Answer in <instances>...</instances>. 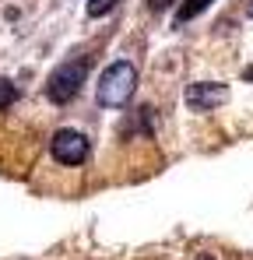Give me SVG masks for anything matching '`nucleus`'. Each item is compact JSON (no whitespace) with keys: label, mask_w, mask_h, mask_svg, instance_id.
I'll return each instance as SVG.
<instances>
[{"label":"nucleus","mask_w":253,"mask_h":260,"mask_svg":"<svg viewBox=\"0 0 253 260\" xmlns=\"http://www.w3.org/2000/svg\"><path fill=\"white\" fill-rule=\"evenodd\" d=\"M134 88H137V67L130 60H116L99 78V95L95 99H99L102 109H123L134 99Z\"/></svg>","instance_id":"nucleus-1"},{"label":"nucleus","mask_w":253,"mask_h":260,"mask_svg":"<svg viewBox=\"0 0 253 260\" xmlns=\"http://www.w3.org/2000/svg\"><path fill=\"white\" fill-rule=\"evenodd\" d=\"M88 67H91V60H88V56H84V60H71V63H64V67L49 78V85H46V99H49V102H56V106H67V102L81 91Z\"/></svg>","instance_id":"nucleus-2"},{"label":"nucleus","mask_w":253,"mask_h":260,"mask_svg":"<svg viewBox=\"0 0 253 260\" xmlns=\"http://www.w3.org/2000/svg\"><path fill=\"white\" fill-rule=\"evenodd\" d=\"M88 151H91V144H88V137H84L81 130L64 127V130L53 134V158H56V162H64V166H81L84 158H88Z\"/></svg>","instance_id":"nucleus-3"},{"label":"nucleus","mask_w":253,"mask_h":260,"mask_svg":"<svg viewBox=\"0 0 253 260\" xmlns=\"http://www.w3.org/2000/svg\"><path fill=\"white\" fill-rule=\"evenodd\" d=\"M183 99H186V106H190L194 113H208V109L222 106V102L229 99V88L218 85V81H197V85H190L183 91Z\"/></svg>","instance_id":"nucleus-4"},{"label":"nucleus","mask_w":253,"mask_h":260,"mask_svg":"<svg viewBox=\"0 0 253 260\" xmlns=\"http://www.w3.org/2000/svg\"><path fill=\"white\" fill-rule=\"evenodd\" d=\"M211 4H214V0H183V4H179V11H176V21H179V25H186L190 18H197L201 11H208Z\"/></svg>","instance_id":"nucleus-5"},{"label":"nucleus","mask_w":253,"mask_h":260,"mask_svg":"<svg viewBox=\"0 0 253 260\" xmlns=\"http://www.w3.org/2000/svg\"><path fill=\"white\" fill-rule=\"evenodd\" d=\"M11 102H18V88L11 85L7 78H0V109H7Z\"/></svg>","instance_id":"nucleus-6"},{"label":"nucleus","mask_w":253,"mask_h":260,"mask_svg":"<svg viewBox=\"0 0 253 260\" xmlns=\"http://www.w3.org/2000/svg\"><path fill=\"white\" fill-rule=\"evenodd\" d=\"M116 7V0H88V18H102Z\"/></svg>","instance_id":"nucleus-7"},{"label":"nucleus","mask_w":253,"mask_h":260,"mask_svg":"<svg viewBox=\"0 0 253 260\" xmlns=\"http://www.w3.org/2000/svg\"><path fill=\"white\" fill-rule=\"evenodd\" d=\"M169 4H172V0H148V7H151V11H159V7H169Z\"/></svg>","instance_id":"nucleus-8"},{"label":"nucleus","mask_w":253,"mask_h":260,"mask_svg":"<svg viewBox=\"0 0 253 260\" xmlns=\"http://www.w3.org/2000/svg\"><path fill=\"white\" fill-rule=\"evenodd\" d=\"M243 78H246V81H253V67H246V71H243Z\"/></svg>","instance_id":"nucleus-9"},{"label":"nucleus","mask_w":253,"mask_h":260,"mask_svg":"<svg viewBox=\"0 0 253 260\" xmlns=\"http://www.w3.org/2000/svg\"><path fill=\"white\" fill-rule=\"evenodd\" d=\"M250 14H253V4H250Z\"/></svg>","instance_id":"nucleus-10"},{"label":"nucleus","mask_w":253,"mask_h":260,"mask_svg":"<svg viewBox=\"0 0 253 260\" xmlns=\"http://www.w3.org/2000/svg\"><path fill=\"white\" fill-rule=\"evenodd\" d=\"M201 260H211V257H201Z\"/></svg>","instance_id":"nucleus-11"}]
</instances>
